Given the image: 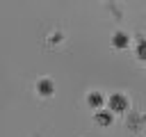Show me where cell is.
I'll list each match as a JSON object with an SVG mask.
<instances>
[{
    "mask_svg": "<svg viewBox=\"0 0 146 137\" xmlns=\"http://www.w3.org/2000/svg\"><path fill=\"white\" fill-rule=\"evenodd\" d=\"M105 105H107V110H110L112 114H123V112H128V107H130V98H128L125 94H121V91H114V94H110V96L105 98Z\"/></svg>",
    "mask_w": 146,
    "mask_h": 137,
    "instance_id": "obj_1",
    "label": "cell"
},
{
    "mask_svg": "<svg viewBox=\"0 0 146 137\" xmlns=\"http://www.w3.org/2000/svg\"><path fill=\"white\" fill-rule=\"evenodd\" d=\"M112 121H114V114H112L107 107H103V110H96V112H94V123H96V126H100V128H110V126H112Z\"/></svg>",
    "mask_w": 146,
    "mask_h": 137,
    "instance_id": "obj_2",
    "label": "cell"
},
{
    "mask_svg": "<svg viewBox=\"0 0 146 137\" xmlns=\"http://www.w3.org/2000/svg\"><path fill=\"white\" fill-rule=\"evenodd\" d=\"M36 94L43 96V98L52 96V94H55V82H52L50 78H39V80H36Z\"/></svg>",
    "mask_w": 146,
    "mask_h": 137,
    "instance_id": "obj_3",
    "label": "cell"
},
{
    "mask_svg": "<svg viewBox=\"0 0 146 137\" xmlns=\"http://www.w3.org/2000/svg\"><path fill=\"white\" fill-rule=\"evenodd\" d=\"M112 46H114L116 50H125V48L130 46V34L123 32V30H116V32L112 34Z\"/></svg>",
    "mask_w": 146,
    "mask_h": 137,
    "instance_id": "obj_4",
    "label": "cell"
},
{
    "mask_svg": "<svg viewBox=\"0 0 146 137\" xmlns=\"http://www.w3.org/2000/svg\"><path fill=\"white\" fill-rule=\"evenodd\" d=\"M87 105H89L91 110H103V107H105V96H103L100 91H89V94H87Z\"/></svg>",
    "mask_w": 146,
    "mask_h": 137,
    "instance_id": "obj_5",
    "label": "cell"
},
{
    "mask_svg": "<svg viewBox=\"0 0 146 137\" xmlns=\"http://www.w3.org/2000/svg\"><path fill=\"white\" fill-rule=\"evenodd\" d=\"M137 57L146 59V39H139V43H137Z\"/></svg>",
    "mask_w": 146,
    "mask_h": 137,
    "instance_id": "obj_6",
    "label": "cell"
},
{
    "mask_svg": "<svg viewBox=\"0 0 146 137\" xmlns=\"http://www.w3.org/2000/svg\"><path fill=\"white\" fill-rule=\"evenodd\" d=\"M59 39H62V32H52V34H50V41H52V43L59 41Z\"/></svg>",
    "mask_w": 146,
    "mask_h": 137,
    "instance_id": "obj_7",
    "label": "cell"
}]
</instances>
